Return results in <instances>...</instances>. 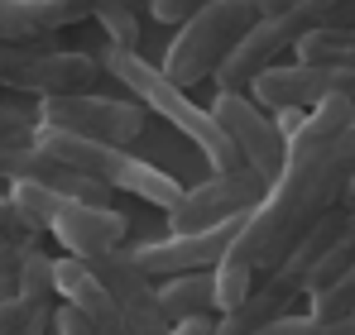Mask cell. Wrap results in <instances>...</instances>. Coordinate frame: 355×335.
Here are the masks:
<instances>
[{
    "label": "cell",
    "instance_id": "6da1fadb",
    "mask_svg": "<svg viewBox=\"0 0 355 335\" xmlns=\"http://www.w3.org/2000/svg\"><path fill=\"white\" fill-rule=\"evenodd\" d=\"M96 62H101V72H111V77H116L130 96H139V106L159 111L178 134H187V139L207 154L211 172H236V168H245V163H240V154H236V144H231V139L221 134V125L211 120V111H207V106H197L182 87H173V82H168L149 57L130 53V48H111V44H106V53L96 57Z\"/></svg>",
    "mask_w": 355,
    "mask_h": 335
},
{
    "label": "cell",
    "instance_id": "7a4b0ae2",
    "mask_svg": "<svg viewBox=\"0 0 355 335\" xmlns=\"http://www.w3.org/2000/svg\"><path fill=\"white\" fill-rule=\"evenodd\" d=\"M34 144H39L49 159H58L62 168L92 177V182L106 187V192H130V197H139V201H149V206H159V211H173L178 201H182V187H178L164 168L144 163V159H135V154H125V149L92 144V139H77V134H58V129H44V125L34 129Z\"/></svg>",
    "mask_w": 355,
    "mask_h": 335
},
{
    "label": "cell",
    "instance_id": "3957f363",
    "mask_svg": "<svg viewBox=\"0 0 355 335\" xmlns=\"http://www.w3.org/2000/svg\"><path fill=\"white\" fill-rule=\"evenodd\" d=\"M254 19H259L254 0H211V5L197 10L187 24H178V39L168 44L159 72H164L173 87H182V91L197 87V82H207Z\"/></svg>",
    "mask_w": 355,
    "mask_h": 335
},
{
    "label": "cell",
    "instance_id": "277c9868",
    "mask_svg": "<svg viewBox=\"0 0 355 335\" xmlns=\"http://www.w3.org/2000/svg\"><path fill=\"white\" fill-rule=\"evenodd\" d=\"M34 115H39L44 129L77 134V139H92V144H111V149H125V144H135L144 134V106L111 101V96H92V91L44 96Z\"/></svg>",
    "mask_w": 355,
    "mask_h": 335
},
{
    "label": "cell",
    "instance_id": "5b68a950",
    "mask_svg": "<svg viewBox=\"0 0 355 335\" xmlns=\"http://www.w3.org/2000/svg\"><path fill=\"white\" fill-rule=\"evenodd\" d=\"M101 77V62L92 53H44L29 44H0V87L29 91V96H72L87 91Z\"/></svg>",
    "mask_w": 355,
    "mask_h": 335
},
{
    "label": "cell",
    "instance_id": "8992f818",
    "mask_svg": "<svg viewBox=\"0 0 355 335\" xmlns=\"http://www.w3.org/2000/svg\"><path fill=\"white\" fill-rule=\"evenodd\" d=\"M264 197H269V182L259 172H250V168L211 172L207 182L182 187V201L168 211V225H173V235H192V230L221 225V221H231V216H250Z\"/></svg>",
    "mask_w": 355,
    "mask_h": 335
},
{
    "label": "cell",
    "instance_id": "52a82bcc",
    "mask_svg": "<svg viewBox=\"0 0 355 335\" xmlns=\"http://www.w3.org/2000/svg\"><path fill=\"white\" fill-rule=\"evenodd\" d=\"M245 230V216H231L221 225L192 230V235H168V239H149L139 249H130V264L144 278H178V273H211L226 249L236 244V235Z\"/></svg>",
    "mask_w": 355,
    "mask_h": 335
},
{
    "label": "cell",
    "instance_id": "ba28073f",
    "mask_svg": "<svg viewBox=\"0 0 355 335\" xmlns=\"http://www.w3.org/2000/svg\"><path fill=\"white\" fill-rule=\"evenodd\" d=\"M331 96L355 101V72L341 67H312V62H274L250 82V101L259 111H312Z\"/></svg>",
    "mask_w": 355,
    "mask_h": 335
},
{
    "label": "cell",
    "instance_id": "9c48e42d",
    "mask_svg": "<svg viewBox=\"0 0 355 335\" xmlns=\"http://www.w3.org/2000/svg\"><path fill=\"white\" fill-rule=\"evenodd\" d=\"M211 120L221 125V134L236 144L240 163L250 168V172H259L269 187L279 182V172H284V139H279V129H274V120L259 111L245 91H216V101L207 106Z\"/></svg>",
    "mask_w": 355,
    "mask_h": 335
},
{
    "label": "cell",
    "instance_id": "30bf717a",
    "mask_svg": "<svg viewBox=\"0 0 355 335\" xmlns=\"http://www.w3.org/2000/svg\"><path fill=\"white\" fill-rule=\"evenodd\" d=\"M307 29H312V24H307L302 15L254 19V24L240 34L236 48L221 57V67L211 72V77H216V87H221V91H245V87H250L259 72H269V67L279 62V53H288V48H293Z\"/></svg>",
    "mask_w": 355,
    "mask_h": 335
},
{
    "label": "cell",
    "instance_id": "8fae6325",
    "mask_svg": "<svg viewBox=\"0 0 355 335\" xmlns=\"http://www.w3.org/2000/svg\"><path fill=\"white\" fill-rule=\"evenodd\" d=\"M49 230L58 235L67 259L92 264V259H101V254H116L125 230H130V221H125L120 211H111V206H87V201H72V197H67L58 206V216L49 221Z\"/></svg>",
    "mask_w": 355,
    "mask_h": 335
},
{
    "label": "cell",
    "instance_id": "7c38bea8",
    "mask_svg": "<svg viewBox=\"0 0 355 335\" xmlns=\"http://www.w3.org/2000/svg\"><path fill=\"white\" fill-rule=\"evenodd\" d=\"M96 0H0V44H34L67 24L92 19Z\"/></svg>",
    "mask_w": 355,
    "mask_h": 335
},
{
    "label": "cell",
    "instance_id": "4fadbf2b",
    "mask_svg": "<svg viewBox=\"0 0 355 335\" xmlns=\"http://www.w3.org/2000/svg\"><path fill=\"white\" fill-rule=\"evenodd\" d=\"M101 287L116 297L120 316H125V326H164L168 316L159 311V292L149 287V278L130 264V254H101V259H92L87 264Z\"/></svg>",
    "mask_w": 355,
    "mask_h": 335
},
{
    "label": "cell",
    "instance_id": "5bb4252c",
    "mask_svg": "<svg viewBox=\"0 0 355 335\" xmlns=\"http://www.w3.org/2000/svg\"><path fill=\"white\" fill-rule=\"evenodd\" d=\"M53 292H62V302L77 307L82 316H92L96 331H120V326H125L116 297L101 287V278H96L82 259H53Z\"/></svg>",
    "mask_w": 355,
    "mask_h": 335
},
{
    "label": "cell",
    "instance_id": "9a60e30c",
    "mask_svg": "<svg viewBox=\"0 0 355 335\" xmlns=\"http://www.w3.org/2000/svg\"><path fill=\"white\" fill-rule=\"evenodd\" d=\"M154 292H159V311L168 321H192V316L216 311V278L211 273H178V278H164Z\"/></svg>",
    "mask_w": 355,
    "mask_h": 335
},
{
    "label": "cell",
    "instance_id": "2e32d148",
    "mask_svg": "<svg viewBox=\"0 0 355 335\" xmlns=\"http://www.w3.org/2000/svg\"><path fill=\"white\" fill-rule=\"evenodd\" d=\"M297 62H312V67H341V72H355V29H307L293 44Z\"/></svg>",
    "mask_w": 355,
    "mask_h": 335
},
{
    "label": "cell",
    "instance_id": "e0dca14e",
    "mask_svg": "<svg viewBox=\"0 0 355 335\" xmlns=\"http://www.w3.org/2000/svg\"><path fill=\"white\" fill-rule=\"evenodd\" d=\"M307 316L317 321V331L351 326V321H355V264H351V269H346L336 282H331V287L312 292V311H307Z\"/></svg>",
    "mask_w": 355,
    "mask_h": 335
},
{
    "label": "cell",
    "instance_id": "ac0fdd59",
    "mask_svg": "<svg viewBox=\"0 0 355 335\" xmlns=\"http://www.w3.org/2000/svg\"><path fill=\"white\" fill-rule=\"evenodd\" d=\"M92 19L106 29L111 48L139 53V19H135V5H130V0H96V5H92Z\"/></svg>",
    "mask_w": 355,
    "mask_h": 335
},
{
    "label": "cell",
    "instance_id": "d6986e66",
    "mask_svg": "<svg viewBox=\"0 0 355 335\" xmlns=\"http://www.w3.org/2000/svg\"><path fill=\"white\" fill-rule=\"evenodd\" d=\"M351 264H355V211H351V221H346V230L336 235V244L322 254V264L307 273V287H302V292H322V287H331Z\"/></svg>",
    "mask_w": 355,
    "mask_h": 335
},
{
    "label": "cell",
    "instance_id": "ffe728a7",
    "mask_svg": "<svg viewBox=\"0 0 355 335\" xmlns=\"http://www.w3.org/2000/svg\"><path fill=\"white\" fill-rule=\"evenodd\" d=\"M49 292H53V259H44V254H24V259H19V292H15V297L44 307Z\"/></svg>",
    "mask_w": 355,
    "mask_h": 335
},
{
    "label": "cell",
    "instance_id": "44dd1931",
    "mask_svg": "<svg viewBox=\"0 0 355 335\" xmlns=\"http://www.w3.org/2000/svg\"><path fill=\"white\" fill-rule=\"evenodd\" d=\"M44 321H49V316H44L39 302H24V297H5V302H0V335L24 331V326H44Z\"/></svg>",
    "mask_w": 355,
    "mask_h": 335
},
{
    "label": "cell",
    "instance_id": "7402d4cb",
    "mask_svg": "<svg viewBox=\"0 0 355 335\" xmlns=\"http://www.w3.org/2000/svg\"><path fill=\"white\" fill-rule=\"evenodd\" d=\"M34 129H39V115L34 111L0 101V144H24V139H34Z\"/></svg>",
    "mask_w": 355,
    "mask_h": 335
},
{
    "label": "cell",
    "instance_id": "603a6c76",
    "mask_svg": "<svg viewBox=\"0 0 355 335\" xmlns=\"http://www.w3.org/2000/svg\"><path fill=\"white\" fill-rule=\"evenodd\" d=\"M211 0H149V10H154V19L159 24H187L197 10H207Z\"/></svg>",
    "mask_w": 355,
    "mask_h": 335
},
{
    "label": "cell",
    "instance_id": "cb8c5ba5",
    "mask_svg": "<svg viewBox=\"0 0 355 335\" xmlns=\"http://www.w3.org/2000/svg\"><path fill=\"white\" fill-rule=\"evenodd\" d=\"M53 326H58V335H96V321H92V316H82V311H77V307H67V302L58 307Z\"/></svg>",
    "mask_w": 355,
    "mask_h": 335
},
{
    "label": "cell",
    "instance_id": "d4e9b609",
    "mask_svg": "<svg viewBox=\"0 0 355 335\" xmlns=\"http://www.w3.org/2000/svg\"><path fill=\"white\" fill-rule=\"evenodd\" d=\"M302 120H307V111H274V129H279V139H284V144L302 129Z\"/></svg>",
    "mask_w": 355,
    "mask_h": 335
},
{
    "label": "cell",
    "instance_id": "484cf974",
    "mask_svg": "<svg viewBox=\"0 0 355 335\" xmlns=\"http://www.w3.org/2000/svg\"><path fill=\"white\" fill-rule=\"evenodd\" d=\"M336 5H341V0H302V5H297V15H302V19L317 29V24H322V19H327Z\"/></svg>",
    "mask_w": 355,
    "mask_h": 335
},
{
    "label": "cell",
    "instance_id": "4316f807",
    "mask_svg": "<svg viewBox=\"0 0 355 335\" xmlns=\"http://www.w3.org/2000/svg\"><path fill=\"white\" fill-rule=\"evenodd\" d=\"M297 5H302V0H254L259 19H279V15H297Z\"/></svg>",
    "mask_w": 355,
    "mask_h": 335
},
{
    "label": "cell",
    "instance_id": "83f0119b",
    "mask_svg": "<svg viewBox=\"0 0 355 335\" xmlns=\"http://www.w3.org/2000/svg\"><path fill=\"white\" fill-rule=\"evenodd\" d=\"M322 24H327V29H355V0H341Z\"/></svg>",
    "mask_w": 355,
    "mask_h": 335
},
{
    "label": "cell",
    "instance_id": "f1b7e54d",
    "mask_svg": "<svg viewBox=\"0 0 355 335\" xmlns=\"http://www.w3.org/2000/svg\"><path fill=\"white\" fill-rule=\"evenodd\" d=\"M10 225H19V216H15V206H10V197H0V235H5Z\"/></svg>",
    "mask_w": 355,
    "mask_h": 335
},
{
    "label": "cell",
    "instance_id": "f546056e",
    "mask_svg": "<svg viewBox=\"0 0 355 335\" xmlns=\"http://www.w3.org/2000/svg\"><path fill=\"white\" fill-rule=\"evenodd\" d=\"M341 201H346V206H351V211H355V177H351V182H346V197H341Z\"/></svg>",
    "mask_w": 355,
    "mask_h": 335
},
{
    "label": "cell",
    "instance_id": "4dcf8cb0",
    "mask_svg": "<svg viewBox=\"0 0 355 335\" xmlns=\"http://www.w3.org/2000/svg\"><path fill=\"white\" fill-rule=\"evenodd\" d=\"M130 5H149V0H130Z\"/></svg>",
    "mask_w": 355,
    "mask_h": 335
}]
</instances>
